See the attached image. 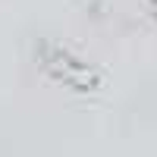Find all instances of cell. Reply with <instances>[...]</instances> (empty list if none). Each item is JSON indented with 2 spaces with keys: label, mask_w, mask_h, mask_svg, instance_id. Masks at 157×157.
I'll return each instance as SVG.
<instances>
[{
  "label": "cell",
  "mask_w": 157,
  "mask_h": 157,
  "mask_svg": "<svg viewBox=\"0 0 157 157\" xmlns=\"http://www.w3.org/2000/svg\"><path fill=\"white\" fill-rule=\"evenodd\" d=\"M47 72L54 78H60V82H66L69 88H82V78L91 75V69L72 54V50H60V47L47 50Z\"/></svg>",
  "instance_id": "cell-1"
}]
</instances>
